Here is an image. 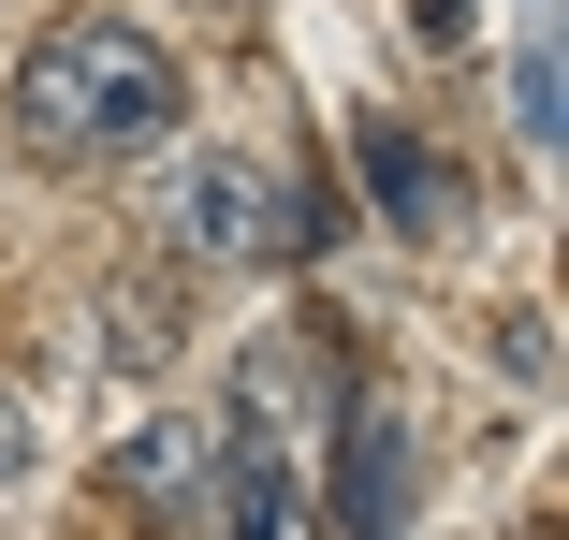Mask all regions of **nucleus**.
Listing matches in <instances>:
<instances>
[{
  "instance_id": "9d476101",
  "label": "nucleus",
  "mask_w": 569,
  "mask_h": 540,
  "mask_svg": "<svg viewBox=\"0 0 569 540\" xmlns=\"http://www.w3.org/2000/svg\"><path fill=\"white\" fill-rule=\"evenodd\" d=\"M409 44H423V59H468V44H482V0H409Z\"/></svg>"
},
{
  "instance_id": "1a4fd4ad",
  "label": "nucleus",
  "mask_w": 569,
  "mask_h": 540,
  "mask_svg": "<svg viewBox=\"0 0 569 540\" xmlns=\"http://www.w3.org/2000/svg\"><path fill=\"white\" fill-rule=\"evenodd\" d=\"M30 468H44V409H30V394H16V380H0V497H16V482H30Z\"/></svg>"
},
{
  "instance_id": "f03ea898",
  "label": "nucleus",
  "mask_w": 569,
  "mask_h": 540,
  "mask_svg": "<svg viewBox=\"0 0 569 540\" xmlns=\"http://www.w3.org/2000/svg\"><path fill=\"white\" fill-rule=\"evenodd\" d=\"M161 249L190 278H278L321 249V220L249 161V147H161Z\"/></svg>"
},
{
  "instance_id": "f257e3e1",
  "label": "nucleus",
  "mask_w": 569,
  "mask_h": 540,
  "mask_svg": "<svg viewBox=\"0 0 569 540\" xmlns=\"http://www.w3.org/2000/svg\"><path fill=\"white\" fill-rule=\"evenodd\" d=\"M0 132L59 176H132L190 132V59L147 30V16H59L16 44L0 73Z\"/></svg>"
},
{
  "instance_id": "39448f33",
  "label": "nucleus",
  "mask_w": 569,
  "mask_h": 540,
  "mask_svg": "<svg viewBox=\"0 0 569 540\" xmlns=\"http://www.w3.org/2000/svg\"><path fill=\"white\" fill-rule=\"evenodd\" d=\"M204 453H219L204 423H190V409H161V423H132V439H118V468H102V482H118L147 526H190V511H204Z\"/></svg>"
},
{
  "instance_id": "7ed1b4c3",
  "label": "nucleus",
  "mask_w": 569,
  "mask_h": 540,
  "mask_svg": "<svg viewBox=\"0 0 569 540\" xmlns=\"http://www.w3.org/2000/svg\"><path fill=\"white\" fill-rule=\"evenodd\" d=\"M336 423H351V366H336L321 321H263V337L234 351V394H219V439H249L278 468L336 453Z\"/></svg>"
},
{
  "instance_id": "423d86ee",
  "label": "nucleus",
  "mask_w": 569,
  "mask_h": 540,
  "mask_svg": "<svg viewBox=\"0 0 569 540\" xmlns=\"http://www.w3.org/2000/svg\"><path fill=\"white\" fill-rule=\"evenodd\" d=\"M351 161H366V190H380V220H395V234H452V176L423 161V132L351 118Z\"/></svg>"
},
{
  "instance_id": "6e6552de",
  "label": "nucleus",
  "mask_w": 569,
  "mask_h": 540,
  "mask_svg": "<svg viewBox=\"0 0 569 540\" xmlns=\"http://www.w3.org/2000/svg\"><path fill=\"white\" fill-rule=\"evenodd\" d=\"M511 132H526V147L555 161V44H540V30L511 44Z\"/></svg>"
},
{
  "instance_id": "0eeeda50",
  "label": "nucleus",
  "mask_w": 569,
  "mask_h": 540,
  "mask_svg": "<svg viewBox=\"0 0 569 540\" xmlns=\"http://www.w3.org/2000/svg\"><path fill=\"white\" fill-rule=\"evenodd\" d=\"M102 351L118 366H176V278H102Z\"/></svg>"
},
{
  "instance_id": "20e7f679",
  "label": "nucleus",
  "mask_w": 569,
  "mask_h": 540,
  "mask_svg": "<svg viewBox=\"0 0 569 540\" xmlns=\"http://www.w3.org/2000/svg\"><path fill=\"white\" fill-rule=\"evenodd\" d=\"M219 439V423H204ZM204 540H321V482L307 468H278V453H249V439H219L204 453V511H190Z\"/></svg>"
}]
</instances>
